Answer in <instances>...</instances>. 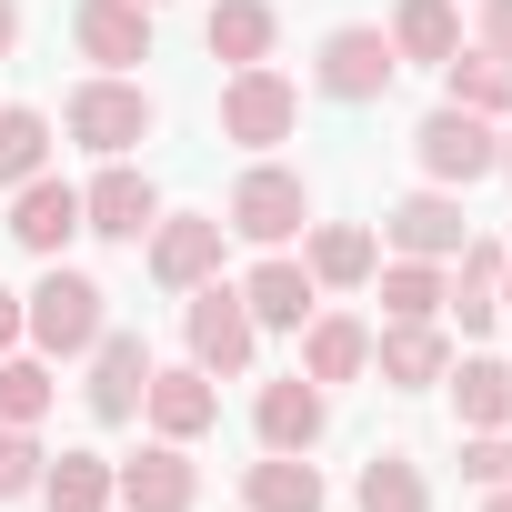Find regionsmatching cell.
Listing matches in <instances>:
<instances>
[{"mask_svg":"<svg viewBox=\"0 0 512 512\" xmlns=\"http://www.w3.org/2000/svg\"><path fill=\"white\" fill-rule=\"evenodd\" d=\"M442 382H452V402H462V432H502V422H512V362L472 352V362H452Z\"/></svg>","mask_w":512,"mask_h":512,"instance_id":"603a6c76","label":"cell"},{"mask_svg":"<svg viewBox=\"0 0 512 512\" xmlns=\"http://www.w3.org/2000/svg\"><path fill=\"white\" fill-rule=\"evenodd\" d=\"M111 502H131V512H191L201 502V472H191L181 442H141L131 462H111Z\"/></svg>","mask_w":512,"mask_h":512,"instance_id":"30bf717a","label":"cell"},{"mask_svg":"<svg viewBox=\"0 0 512 512\" xmlns=\"http://www.w3.org/2000/svg\"><path fill=\"white\" fill-rule=\"evenodd\" d=\"M372 362H382L392 392H432V382L452 372V342H442V322H392V332L372 342Z\"/></svg>","mask_w":512,"mask_h":512,"instance_id":"44dd1931","label":"cell"},{"mask_svg":"<svg viewBox=\"0 0 512 512\" xmlns=\"http://www.w3.org/2000/svg\"><path fill=\"white\" fill-rule=\"evenodd\" d=\"M21 51V0H0V61Z\"/></svg>","mask_w":512,"mask_h":512,"instance_id":"d590c367","label":"cell"},{"mask_svg":"<svg viewBox=\"0 0 512 512\" xmlns=\"http://www.w3.org/2000/svg\"><path fill=\"white\" fill-rule=\"evenodd\" d=\"M141 412H151V432H161V442H201V432L221 422V392H211V372H201V362H181V372H161V362H151Z\"/></svg>","mask_w":512,"mask_h":512,"instance_id":"9a60e30c","label":"cell"},{"mask_svg":"<svg viewBox=\"0 0 512 512\" xmlns=\"http://www.w3.org/2000/svg\"><path fill=\"white\" fill-rule=\"evenodd\" d=\"M412 161H422V181H442V191H472L482 171H502V141H492V121L482 111H432L422 131H412Z\"/></svg>","mask_w":512,"mask_h":512,"instance_id":"5b68a950","label":"cell"},{"mask_svg":"<svg viewBox=\"0 0 512 512\" xmlns=\"http://www.w3.org/2000/svg\"><path fill=\"white\" fill-rule=\"evenodd\" d=\"M502 171H512V131H502Z\"/></svg>","mask_w":512,"mask_h":512,"instance_id":"f35d334b","label":"cell"},{"mask_svg":"<svg viewBox=\"0 0 512 512\" xmlns=\"http://www.w3.org/2000/svg\"><path fill=\"white\" fill-rule=\"evenodd\" d=\"M251 432H262V452H312V442L332 432V392H322L312 372L262 382V402H251Z\"/></svg>","mask_w":512,"mask_h":512,"instance_id":"8fae6325","label":"cell"},{"mask_svg":"<svg viewBox=\"0 0 512 512\" xmlns=\"http://www.w3.org/2000/svg\"><path fill=\"white\" fill-rule=\"evenodd\" d=\"M462 482L512 492V422H502V432H462Z\"/></svg>","mask_w":512,"mask_h":512,"instance_id":"d6a6232c","label":"cell"},{"mask_svg":"<svg viewBox=\"0 0 512 512\" xmlns=\"http://www.w3.org/2000/svg\"><path fill=\"white\" fill-rule=\"evenodd\" d=\"M81 231V191L71 181H51V171H31L21 191H11V241L31 251V262H61V241Z\"/></svg>","mask_w":512,"mask_h":512,"instance_id":"4fadbf2b","label":"cell"},{"mask_svg":"<svg viewBox=\"0 0 512 512\" xmlns=\"http://www.w3.org/2000/svg\"><path fill=\"white\" fill-rule=\"evenodd\" d=\"M442 302L462 312V332H492L502 322V241H462V282Z\"/></svg>","mask_w":512,"mask_h":512,"instance_id":"484cf974","label":"cell"},{"mask_svg":"<svg viewBox=\"0 0 512 512\" xmlns=\"http://www.w3.org/2000/svg\"><path fill=\"white\" fill-rule=\"evenodd\" d=\"M302 372H312L322 392H332V382H362V372H372V332H362L352 312H312V322H302Z\"/></svg>","mask_w":512,"mask_h":512,"instance_id":"ffe728a7","label":"cell"},{"mask_svg":"<svg viewBox=\"0 0 512 512\" xmlns=\"http://www.w3.org/2000/svg\"><path fill=\"white\" fill-rule=\"evenodd\" d=\"M352 512H432V482L412 452H372L362 482H352Z\"/></svg>","mask_w":512,"mask_h":512,"instance_id":"d4e9b609","label":"cell"},{"mask_svg":"<svg viewBox=\"0 0 512 512\" xmlns=\"http://www.w3.org/2000/svg\"><path fill=\"white\" fill-rule=\"evenodd\" d=\"M201 41H211V61L251 71V61H272L282 21H272V0H211V21H201Z\"/></svg>","mask_w":512,"mask_h":512,"instance_id":"7402d4cb","label":"cell"},{"mask_svg":"<svg viewBox=\"0 0 512 512\" xmlns=\"http://www.w3.org/2000/svg\"><path fill=\"white\" fill-rule=\"evenodd\" d=\"M41 442H31V422H0V502H31L41 492Z\"/></svg>","mask_w":512,"mask_h":512,"instance_id":"1f68e13d","label":"cell"},{"mask_svg":"<svg viewBox=\"0 0 512 512\" xmlns=\"http://www.w3.org/2000/svg\"><path fill=\"white\" fill-rule=\"evenodd\" d=\"M41 502H51V512H111V462H101V452L41 462Z\"/></svg>","mask_w":512,"mask_h":512,"instance_id":"83f0119b","label":"cell"},{"mask_svg":"<svg viewBox=\"0 0 512 512\" xmlns=\"http://www.w3.org/2000/svg\"><path fill=\"white\" fill-rule=\"evenodd\" d=\"M0 352H21V292H0Z\"/></svg>","mask_w":512,"mask_h":512,"instance_id":"e575fe53","label":"cell"},{"mask_svg":"<svg viewBox=\"0 0 512 512\" xmlns=\"http://www.w3.org/2000/svg\"><path fill=\"white\" fill-rule=\"evenodd\" d=\"M61 402V382H51V362H31V352H0V422H31L41 432V412Z\"/></svg>","mask_w":512,"mask_h":512,"instance_id":"f546056e","label":"cell"},{"mask_svg":"<svg viewBox=\"0 0 512 512\" xmlns=\"http://www.w3.org/2000/svg\"><path fill=\"white\" fill-rule=\"evenodd\" d=\"M442 292H452V282H442L432 262H392V272H382V312H392V322H442Z\"/></svg>","mask_w":512,"mask_h":512,"instance_id":"4dcf8cb0","label":"cell"},{"mask_svg":"<svg viewBox=\"0 0 512 512\" xmlns=\"http://www.w3.org/2000/svg\"><path fill=\"white\" fill-rule=\"evenodd\" d=\"M392 31H372V21H342V31H322V61H312V81H322V101H382L392 91Z\"/></svg>","mask_w":512,"mask_h":512,"instance_id":"52a82bcc","label":"cell"},{"mask_svg":"<svg viewBox=\"0 0 512 512\" xmlns=\"http://www.w3.org/2000/svg\"><path fill=\"white\" fill-rule=\"evenodd\" d=\"M81 362H91V382H81L91 422H141V392H151V342H141V332H101Z\"/></svg>","mask_w":512,"mask_h":512,"instance_id":"ba28073f","label":"cell"},{"mask_svg":"<svg viewBox=\"0 0 512 512\" xmlns=\"http://www.w3.org/2000/svg\"><path fill=\"white\" fill-rule=\"evenodd\" d=\"M462 51V11H452V0H402V11H392V61H452Z\"/></svg>","mask_w":512,"mask_h":512,"instance_id":"cb8c5ba5","label":"cell"},{"mask_svg":"<svg viewBox=\"0 0 512 512\" xmlns=\"http://www.w3.org/2000/svg\"><path fill=\"white\" fill-rule=\"evenodd\" d=\"M151 121H161V101H151L141 81H121V71H101V81H81V91L61 101V131H71L81 151H101V161H121L131 141H151Z\"/></svg>","mask_w":512,"mask_h":512,"instance_id":"7a4b0ae2","label":"cell"},{"mask_svg":"<svg viewBox=\"0 0 512 512\" xmlns=\"http://www.w3.org/2000/svg\"><path fill=\"white\" fill-rule=\"evenodd\" d=\"M482 512H512V492H492V502H482Z\"/></svg>","mask_w":512,"mask_h":512,"instance_id":"74e56055","label":"cell"},{"mask_svg":"<svg viewBox=\"0 0 512 512\" xmlns=\"http://www.w3.org/2000/svg\"><path fill=\"white\" fill-rule=\"evenodd\" d=\"M241 312L262 322V332H302V322L322 312V282H312V272L292 262V251H272V262L241 282Z\"/></svg>","mask_w":512,"mask_h":512,"instance_id":"e0dca14e","label":"cell"},{"mask_svg":"<svg viewBox=\"0 0 512 512\" xmlns=\"http://www.w3.org/2000/svg\"><path fill=\"white\" fill-rule=\"evenodd\" d=\"M292 121H302V91H292L272 61H251V71H231V81H221V141L272 151V141H292Z\"/></svg>","mask_w":512,"mask_h":512,"instance_id":"8992f818","label":"cell"},{"mask_svg":"<svg viewBox=\"0 0 512 512\" xmlns=\"http://www.w3.org/2000/svg\"><path fill=\"white\" fill-rule=\"evenodd\" d=\"M221 231H241V241L282 251L292 231H312V181H302V171H282V161H251V171L231 181V211H221Z\"/></svg>","mask_w":512,"mask_h":512,"instance_id":"3957f363","label":"cell"},{"mask_svg":"<svg viewBox=\"0 0 512 512\" xmlns=\"http://www.w3.org/2000/svg\"><path fill=\"white\" fill-rule=\"evenodd\" d=\"M31 171H51V121L21 111V101H0V191H21Z\"/></svg>","mask_w":512,"mask_h":512,"instance_id":"f1b7e54d","label":"cell"},{"mask_svg":"<svg viewBox=\"0 0 512 512\" xmlns=\"http://www.w3.org/2000/svg\"><path fill=\"white\" fill-rule=\"evenodd\" d=\"M241 502H251V512H322L332 482L312 472V452H262V462L241 472Z\"/></svg>","mask_w":512,"mask_h":512,"instance_id":"d6986e66","label":"cell"},{"mask_svg":"<svg viewBox=\"0 0 512 512\" xmlns=\"http://www.w3.org/2000/svg\"><path fill=\"white\" fill-rule=\"evenodd\" d=\"M372 262H382V241H372L362 221H312V231H302V272H312L322 292H362Z\"/></svg>","mask_w":512,"mask_h":512,"instance_id":"ac0fdd59","label":"cell"},{"mask_svg":"<svg viewBox=\"0 0 512 512\" xmlns=\"http://www.w3.org/2000/svg\"><path fill=\"white\" fill-rule=\"evenodd\" d=\"M442 101H452V111L502 121V111H512V71H502L492 51H452V61H442Z\"/></svg>","mask_w":512,"mask_h":512,"instance_id":"4316f807","label":"cell"},{"mask_svg":"<svg viewBox=\"0 0 512 512\" xmlns=\"http://www.w3.org/2000/svg\"><path fill=\"white\" fill-rule=\"evenodd\" d=\"M21 332L41 342V362H81V352L111 332V292H101L91 272H61V262H51V272L21 292Z\"/></svg>","mask_w":512,"mask_h":512,"instance_id":"6da1fadb","label":"cell"},{"mask_svg":"<svg viewBox=\"0 0 512 512\" xmlns=\"http://www.w3.org/2000/svg\"><path fill=\"white\" fill-rule=\"evenodd\" d=\"M141 11H161V0H141Z\"/></svg>","mask_w":512,"mask_h":512,"instance_id":"ab89813d","label":"cell"},{"mask_svg":"<svg viewBox=\"0 0 512 512\" xmlns=\"http://www.w3.org/2000/svg\"><path fill=\"white\" fill-rule=\"evenodd\" d=\"M221 272V211H161L151 221V282L161 292H201Z\"/></svg>","mask_w":512,"mask_h":512,"instance_id":"9c48e42d","label":"cell"},{"mask_svg":"<svg viewBox=\"0 0 512 512\" xmlns=\"http://www.w3.org/2000/svg\"><path fill=\"white\" fill-rule=\"evenodd\" d=\"M382 231H392V251H402V262H452V251L472 241L462 191H442V181H432V191H412V201H392V221H382Z\"/></svg>","mask_w":512,"mask_h":512,"instance_id":"7c38bea8","label":"cell"},{"mask_svg":"<svg viewBox=\"0 0 512 512\" xmlns=\"http://www.w3.org/2000/svg\"><path fill=\"white\" fill-rule=\"evenodd\" d=\"M482 51L512 71V0H482Z\"/></svg>","mask_w":512,"mask_h":512,"instance_id":"836d02e7","label":"cell"},{"mask_svg":"<svg viewBox=\"0 0 512 512\" xmlns=\"http://www.w3.org/2000/svg\"><path fill=\"white\" fill-rule=\"evenodd\" d=\"M181 332H191V362L211 372V382H231V372H251V342H262V322L241 312V282H201V292H181Z\"/></svg>","mask_w":512,"mask_h":512,"instance_id":"277c9868","label":"cell"},{"mask_svg":"<svg viewBox=\"0 0 512 512\" xmlns=\"http://www.w3.org/2000/svg\"><path fill=\"white\" fill-rule=\"evenodd\" d=\"M161 221V191H151V171H131V161H111L91 191H81V231H101V241H141Z\"/></svg>","mask_w":512,"mask_h":512,"instance_id":"5bb4252c","label":"cell"},{"mask_svg":"<svg viewBox=\"0 0 512 512\" xmlns=\"http://www.w3.org/2000/svg\"><path fill=\"white\" fill-rule=\"evenodd\" d=\"M71 41H81V61L131 71V61H151V11H141V0H81V11H71Z\"/></svg>","mask_w":512,"mask_h":512,"instance_id":"2e32d148","label":"cell"},{"mask_svg":"<svg viewBox=\"0 0 512 512\" xmlns=\"http://www.w3.org/2000/svg\"><path fill=\"white\" fill-rule=\"evenodd\" d=\"M502 312H512V251H502Z\"/></svg>","mask_w":512,"mask_h":512,"instance_id":"8d00e7d4","label":"cell"}]
</instances>
